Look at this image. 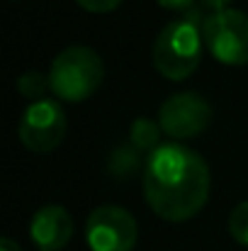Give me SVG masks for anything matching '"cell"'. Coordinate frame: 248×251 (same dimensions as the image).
Wrapping results in <instances>:
<instances>
[{
	"instance_id": "1",
	"label": "cell",
	"mask_w": 248,
	"mask_h": 251,
	"mask_svg": "<svg viewBox=\"0 0 248 251\" xmlns=\"http://www.w3.org/2000/svg\"><path fill=\"white\" fill-rule=\"evenodd\" d=\"M212 178L204 156L185 144L168 142L144 164V198L165 222H187L209 198Z\"/></svg>"
},
{
	"instance_id": "9",
	"label": "cell",
	"mask_w": 248,
	"mask_h": 251,
	"mask_svg": "<svg viewBox=\"0 0 248 251\" xmlns=\"http://www.w3.org/2000/svg\"><path fill=\"white\" fill-rule=\"evenodd\" d=\"M129 142L136 151H146L154 154L161 144V125H156L149 117H136L129 127Z\"/></svg>"
},
{
	"instance_id": "4",
	"label": "cell",
	"mask_w": 248,
	"mask_h": 251,
	"mask_svg": "<svg viewBox=\"0 0 248 251\" xmlns=\"http://www.w3.org/2000/svg\"><path fill=\"white\" fill-rule=\"evenodd\" d=\"M200 29L204 47L217 61L226 66L248 64V12L236 7L209 12Z\"/></svg>"
},
{
	"instance_id": "7",
	"label": "cell",
	"mask_w": 248,
	"mask_h": 251,
	"mask_svg": "<svg viewBox=\"0 0 248 251\" xmlns=\"http://www.w3.org/2000/svg\"><path fill=\"white\" fill-rule=\"evenodd\" d=\"M212 122V105L195 90L168 95L158 110V125L173 139H190L204 132Z\"/></svg>"
},
{
	"instance_id": "2",
	"label": "cell",
	"mask_w": 248,
	"mask_h": 251,
	"mask_svg": "<svg viewBox=\"0 0 248 251\" xmlns=\"http://www.w3.org/2000/svg\"><path fill=\"white\" fill-rule=\"evenodd\" d=\"M202 47V29L192 20H173L156 34L151 61L161 76L170 81H185L197 71Z\"/></svg>"
},
{
	"instance_id": "3",
	"label": "cell",
	"mask_w": 248,
	"mask_h": 251,
	"mask_svg": "<svg viewBox=\"0 0 248 251\" xmlns=\"http://www.w3.org/2000/svg\"><path fill=\"white\" fill-rule=\"evenodd\" d=\"M105 78L102 56L85 44H71L61 49L49 71L51 90L66 102H83L88 100Z\"/></svg>"
},
{
	"instance_id": "15",
	"label": "cell",
	"mask_w": 248,
	"mask_h": 251,
	"mask_svg": "<svg viewBox=\"0 0 248 251\" xmlns=\"http://www.w3.org/2000/svg\"><path fill=\"white\" fill-rule=\"evenodd\" d=\"M0 251H22V249H20V244L12 237H2L0 239Z\"/></svg>"
},
{
	"instance_id": "11",
	"label": "cell",
	"mask_w": 248,
	"mask_h": 251,
	"mask_svg": "<svg viewBox=\"0 0 248 251\" xmlns=\"http://www.w3.org/2000/svg\"><path fill=\"white\" fill-rule=\"evenodd\" d=\"M229 234L241 247H248V200H241L229 212Z\"/></svg>"
},
{
	"instance_id": "14",
	"label": "cell",
	"mask_w": 248,
	"mask_h": 251,
	"mask_svg": "<svg viewBox=\"0 0 248 251\" xmlns=\"http://www.w3.org/2000/svg\"><path fill=\"white\" fill-rule=\"evenodd\" d=\"M163 7H168V10H185V7H190L195 0H158Z\"/></svg>"
},
{
	"instance_id": "6",
	"label": "cell",
	"mask_w": 248,
	"mask_h": 251,
	"mask_svg": "<svg viewBox=\"0 0 248 251\" xmlns=\"http://www.w3.org/2000/svg\"><path fill=\"white\" fill-rule=\"evenodd\" d=\"M66 112L64 107L56 102V100H37V102H29L20 117V125H17V134H20V142L32 149V151H51L56 149L64 137H66Z\"/></svg>"
},
{
	"instance_id": "13",
	"label": "cell",
	"mask_w": 248,
	"mask_h": 251,
	"mask_svg": "<svg viewBox=\"0 0 248 251\" xmlns=\"http://www.w3.org/2000/svg\"><path fill=\"white\" fill-rule=\"evenodd\" d=\"M204 7H209L212 12H219V10H229V5L234 2V0H200Z\"/></svg>"
},
{
	"instance_id": "5",
	"label": "cell",
	"mask_w": 248,
	"mask_h": 251,
	"mask_svg": "<svg viewBox=\"0 0 248 251\" xmlns=\"http://www.w3.org/2000/svg\"><path fill=\"white\" fill-rule=\"evenodd\" d=\"M139 239L134 215L122 205H97L85 220V242L90 251H132Z\"/></svg>"
},
{
	"instance_id": "8",
	"label": "cell",
	"mask_w": 248,
	"mask_h": 251,
	"mask_svg": "<svg viewBox=\"0 0 248 251\" xmlns=\"http://www.w3.org/2000/svg\"><path fill=\"white\" fill-rule=\"evenodd\" d=\"M29 237L39 251H61L73 237V217L64 205H44L32 215Z\"/></svg>"
},
{
	"instance_id": "10",
	"label": "cell",
	"mask_w": 248,
	"mask_h": 251,
	"mask_svg": "<svg viewBox=\"0 0 248 251\" xmlns=\"http://www.w3.org/2000/svg\"><path fill=\"white\" fill-rule=\"evenodd\" d=\"M17 90L27 100L37 102V100H44L42 95L46 90H51V83H49V76L46 74H42V71H27V74H22L17 78Z\"/></svg>"
},
{
	"instance_id": "12",
	"label": "cell",
	"mask_w": 248,
	"mask_h": 251,
	"mask_svg": "<svg viewBox=\"0 0 248 251\" xmlns=\"http://www.w3.org/2000/svg\"><path fill=\"white\" fill-rule=\"evenodd\" d=\"M88 12H112L122 5V0H76Z\"/></svg>"
}]
</instances>
